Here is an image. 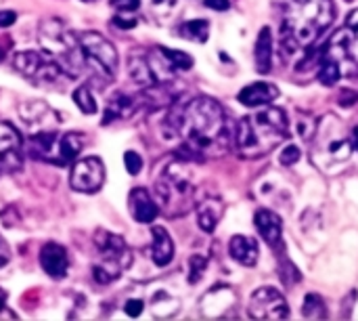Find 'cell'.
<instances>
[{
	"mask_svg": "<svg viewBox=\"0 0 358 321\" xmlns=\"http://www.w3.org/2000/svg\"><path fill=\"white\" fill-rule=\"evenodd\" d=\"M172 135L180 137L195 153H222L233 141V130L222 105L212 97H195L174 109L166 120Z\"/></svg>",
	"mask_w": 358,
	"mask_h": 321,
	"instance_id": "1",
	"label": "cell"
},
{
	"mask_svg": "<svg viewBox=\"0 0 358 321\" xmlns=\"http://www.w3.org/2000/svg\"><path fill=\"white\" fill-rule=\"evenodd\" d=\"M331 0H281V40L285 50L313 46L334 23Z\"/></svg>",
	"mask_w": 358,
	"mask_h": 321,
	"instance_id": "2",
	"label": "cell"
},
{
	"mask_svg": "<svg viewBox=\"0 0 358 321\" xmlns=\"http://www.w3.org/2000/svg\"><path fill=\"white\" fill-rule=\"evenodd\" d=\"M289 135V120L281 107H264L239 120L233 130V143L239 156L248 160L262 158L281 145Z\"/></svg>",
	"mask_w": 358,
	"mask_h": 321,
	"instance_id": "3",
	"label": "cell"
},
{
	"mask_svg": "<svg viewBox=\"0 0 358 321\" xmlns=\"http://www.w3.org/2000/svg\"><path fill=\"white\" fill-rule=\"evenodd\" d=\"M352 76H358V8L348 15L346 25L329 38L319 61V78L327 86Z\"/></svg>",
	"mask_w": 358,
	"mask_h": 321,
	"instance_id": "4",
	"label": "cell"
},
{
	"mask_svg": "<svg viewBox=\"0 0 358 321\" xmlns=\"http://www.w3.org/2000/svg\"><path fill=\"white\" fill-rule=\"evenodd\" d=\"M308 143L315 166L325 175L338 172L352 158L355 151L352 137L346 132L342 120L334 114H327L317 122Z\"/></svg>",
	"mask_w": 358,
	"mask_h": 321,
	"instance_id": "5",
	"label": "cell"
},
{
	"mask_svg": "<svg viewBox=\"0 0 358 321\" xmlns=\"http://www.w3.org/2000/svg\"><path fill=\"white\" fill-rule=\"evenodd\" d=\"M155 196L168 217L187 214L195 204V172L191 164L185 160L168 162L155 181Z\"/></svg>",
	"mask_w": 358,
	"mask_h": 321,
	"instance_id": "6",
	"label": "cell"
},
{
	"mask_svg": "<svg viewBox=\"0 0 358 321\" xmlns=\"http://www.w3.org/2000/svg\"><path fill=\"white\" fill-rule=\"evenodd\" d=\"M38 38L52 59L61 63V67L69 74V78H78L82 69L86 67V59L78 40V34H73L61 19H44L38 27Z\"/></svg>",
	"mask_w": 358,
	"mask_h": 321,
	"instance_id": "7",
	"label": "cell"
},
{
	"mask_svg": "<svg viewBox=\"0 0 358 321\" xmlns=\"http://www.w3.org/2000/svg\"><path fill=\"white\" fill-rule=\"evenodd\" d=\"M94 248L101 254V263L92 267V275L96 284L107 286L115 282L122 275V271L130 265V252L124 238L105 229L94 231Z\"/></svg>",
	"mask_w": 358,
	"mask_h": 321,
	"instance_id": "8",
	"label": "cell"
},
{
	"mask_svg": "<svg viewBox=\"0 0 358 321\" xmlns=\"http://www.w3.org/2000/svg\"><path fill=\"white\" fill-rule=\"evenodd\" d=\"M13 67L31 84L36 86H48V88H61L69 78L67 71L61 67L57 59H52L48 53L38 50H21L13 57Z\"/></svg>",
	"mask_w": 358,
	"mask_h": 321,
	"instance_id": "9",
	"label": "cell"
},
{
	"mask_svg": "<svg viewBox=\"0 0 358 321\" xmlns=\"http://www.w3.org/2000/svg\"><path fill=\"white\" fill-rule=\"evenodd\" d=\"M78 40L82 46L86 65H90L105 80H113L120 67V57H117L115 46L99 32H82L78 34Z\"/></svg>",
	"mask_w": 358,
	"mask_h": 321,
	"instance_id": "10",
	"label": "cell"
},
{
	"mask_svg": "<svg viewBox=\"0 0 358 321\" xmlns=\"http://www.w3.org/2000/svg\"><path fill=\"white\" fill-rule=\"evenodd\" d=\"M248 313L252 320L281 321L289 317V305L277 288L264 286L254 290V294L250 296Z\"/></svg>",
	"mask_w": 358,
	"mask_h": 321,
	"instance_id": "11",
	"label": "cell"
},
{
	"mask_svg": "<svg viewBox=\"0 0 358 321\" xmlns=\"http://www.w3.org/2000/svg\"><path fill=\"white\" fill-rule=\"evenodd\" d=\"M105 183V166L96 156H88L78 160L71 166L69 185L80 193H96Z\"/></svg>",
	"mask_w": 358,
	"mask_h": 321,
	"instance_id": "12",
	"label": "cell"
},
{
	"mask_svg": "<svg viewBox=\"0 0 358 321\" xmlns=\"http://www.w3.org/2000/svg\"><path fill=\"white\" fill-rule=\"evenodd\" d=\"M23 141L19 130L8 124L0 122V172H15L23 164Z\"/></svg>",
	"mask_w": 358,
	"mask_h": 321,
	"instance_id": "13",
	"label": "cell"
},
{
	"mask_svg": "<svg viewBox=\"0 0 358 321\" xmlns=\"http://www.w3.org/2000/svg\"><path fill=\"white\" fill-rule=\"evenodd\" d=\"M254 225L262 240L273 248V250H283V221L277 212L268 208H260L254 214Z\"/></svg>",
	"mask_w": 358,
	"mask_h": 321,
	"instance_id": "14",
	"label": "cell"
},
{
	"mask_svg": "<svg viewBox=\"0 0 358 321\" xmlns=\"http://www.w3.org/2000/svg\"><path fill=\"white\" fill-rule=\"evenodd\" d=\"M128 204H130V214L136 223L151 225L159 214V204L153 200V196L145 187H134L130 191Z\"/></svg>",
	"mask_w": 358,
	"mask_h": 321,
	"instance_id": "15",
	"label": "cell"
},
{
	"mask_svg": "<svg viewBox=\"0 0 358 321\" xmlns=\"http://www.w3.org/2000/svg\"><path fill=\"white\" fill-rule=\"evenodd\" d=\"M40 265L44 269L46 275H50L52 280H61L65 278L67 273V267H69V257H67V250L57 244V242H48L42 246L40 250Z\"/></svg>",
	"mask_w": 358,
	"mask_h": 321,
	"instance_id": "16",
	"label": "cell"
},
{
	"mask_svg": "<svg viewBox=\"0 0 358 321\" xmlns=\"http://www.w3.org/2000/svg\"><path fill=\"white\" fill-rule=\"evenodd\" d=\"M277 97H279V88L271 82H254L241 88V93L237 95L239 103H243L245 107H264L277 101Z\"/></svg>",
	"mask_w": 358,
	"mask_h": 321,
	"instance_id": "17",
	"label": "cell"
},
{
	"mask_svg": "<svg viewBox=\"0 0 358 321\" xmlns=\"http://www.w3.org/2000/svg\"><path fill=\"white\" fill-rule=\"evenodd\" d=\"M229 254L235 263L243 267H256L260 259V248L258 242L250 235H233L229 242Z\"/></svg>",
	"mask_w": 358,
	"mask_h": 321,
	"instance_id": "18",
	"label": "cell"
},
{
	"mask_svg": "<svg viewBox=\"0 0 358 321\" xmlns=\"http://www.w3.org/2000/svg\"><path fill=\"white\" fill-rule=\"evenodd\" d=\"M197 225L201 231L206 233H212L216 229V225L220 223L222 214H224V204L220 198H214V196H208L203 198L199 204H197Z\"/></svg>",
	"mask_w": 358,
	"mask_h": 321,
	"instance_id": "19",
	"label": "cell"
},
{
	"mask_svg": "<svg viewBox=\"0 0 358 321\" xmlns=\"http://www.w3.org/2000/svg\"><path fill=\"white\" fill-rule=\"evenodd\" d=\"M151 235H153V242H151V259L157 267H168L174 259V242L170 238V233L155 225L151 227Z\"/></svg>",
	"mask_w": 358,
	"mask_h": 321,
	"instance_id": "20",
	"label": "cell"
},
{
	"mask_svg": "<svg viewBox=\"0 0 358 321\" xmlns=\"http://www.w3.org/2000/svg\"><path fill=\"white\" fill-rule=\"evenodd\" d=\"M235 303V296L229 288H214L201 301V311L206 317H218L229 311Z\"/></svg>",
	"mask_w": 358,
	"mask_h": 321,
	"instance_id": "21",
	"label": "cell"
},
{
	"mask_svg": "<svg viewBox=\"0 0 358 321\" xmlns=\"http://www.w3.org/2000/svg\"><path fill=\"white\" fill-rule=\"evenodd\" d=\"M273 48H275V40H273V32L268 25H264L258 34L256 40V69L260 74H268L273 67Z\"/></svg>",
	"mask_w": 358,
	"mask_h": 321,
	"instance_id": "22",
	"label": "cell"
},
{
	"mask_svg": "<svg viewBox=\"0 0 358 321\" xmlns=\"http://www.w3.org/2000/svg\"><path fill=\"white\" fill-rule=\"evenodd\" d=\"M134 111H136V101L132 97H128L126 93H115L105 107L103 124H109L111 120H124V118L132 116Z\"/></svg>",
	"mask_w": 358,
	"mask_h": 321,
	"instance_id": "23",
	"label": "cell"
},
{
	"mask_svg": "<svg viewBox=\"0 0 358 321\" xmlns=\"http://www.w3.org/2000/svg\"><path fill=\"white\" fill-rule=\"evenodd\" d=\"M128 71H130V78L145 86V88H153L155 82H153V74H151V67H149V61H147V55H132L130 61H128Z\"/></svg>",
	"mask_w": 358,
	"mask_h": 321,
	"instance_id": "24",
	"label": "cell"
},
{
	"mask_svg": "<svg viewBox=\"0 0 358 321\" xmlns=\"http://www.w3.org/2000/svg\"><path fill=\"white\" fill-rule=\"evenodd\" d=\"M84 141L86 139L80 132H67V135L61 137V141H59V156L63 158V164L65 162H73L82 153Z\"/></svg>",
	"mask_w": 358,
	"mask_h": 321,
	"instance_id": "25",
	"label": "cell"
},
{
	"mask_svg": "<svg viewBox=\"0 0 358 321\" xmlns=\"http://www.w3.org/2000/svg\"><path fill=\"white\" fill-rule=\"evenodd\" d=\"M19 114L21 118L27 122V124H38L42 126L44 118H52V109L44 103V101H29V103H23L19 107Z\"/></svg>",
	"mask_w": 358,
	"mask_h": 321,
	"instance_id": "26",
	"label": "cell"
},
{
	"mask_svg": "<svg viewBox=\"0 0 358 321\" xmlns=\"http://www.w3.org/2000/svg\"><path fill=\"white\" fill-rule=\"evenodd\" d=\"M178 34L182 38L191 40V42H201L203 44L208 40V36H210V23L206 19H193V21L182 23Z\"/></svg>",
	"mask_w": 358,
	"mask_h": 321,
	"instance_id": "27",
	"label": "cell"
},
{
	"mask_svg": "<svg viewBox=\"0 0 358 321\" xmlns=\"http://www.w3.org/2000/svg\"><path fill=\"white\" fill-rule=\"evenodd\" d=\"M149 15L157 21H168L174 13H176V4L178 0H143Z\"/></svg>",
	"mask_w": 358,
	"mask_h": 321,
	"instance_id": "28",
	"label": "cell"
},
{
	"mask_svg": "<svg viewBox=\"0 0 358 321\" xmlns=\"http://www.w3.org/2000/svg\"><path fill=\"white\" fill-rule=\"evenodd\" d=\"M302 315H304L306 320H325L329 313H327V305H325V301H323L319 294L310 292V294L304 299Z\"/></svg>",
	"mask_w": 358,
	"mask_h": 321,
	"instance_id": "29",
	"label": "cell"
},
{
	"mask_svg": "<svg viewBox=\"0 0 358 321\" xmlns=\"http://www.w3.org/2000/svg\"><path fill=\"white\" fill-rule=\"evenodd\" d=\"M178 299H172L170 294H157L153 301H151V309L157 317H172L178 313Z\"/></svg>",
	"mask_w": 358,
	"mask_h": 321,
	"instance_id": "30",
	"label": "cell"
},
{
	"mask_svg": "<svg viewBox=\"0 0 358 321\" xmlns=\"http://www.w3.org/2000/svg\"><path fill=\"white\" fill-rule=\"evenodd\" d=\"M73 103L80 107V111L82 114H86V116H92V114H96V101H94V95H92V90L84 84V86H80V88H76L73 90Z\"/></svg>",
	"mask_w": 358,
	"mask_h": 321,
	"instance_id": "31",
	"label": "cell"
},
{
	"mask_svg": "<svg viewBox=\"0 0 358 321\" xmlns=\"http://www.w3.org/2000/svg\"><path fill=\"white\" fill-rule=\"evenodd\" d=\"M164 57L170 61V65L176 69V71H187L193 67V57L185 50H176V48H166V46H159Z\"/></svg>",
	"mask_w": 358,
	"mask_h": 321,
	"instance_id": "32",
	"label": "cell"
},
{
	"mask_svg": "<svg viewBox=\"0 0 358 321\" xmlns=\"http://www.w3.org/2000/svg\"><path fill=\"white\" fill-rule=\"evenodd\" d=\"M208 267V259L201 254H193L189 259V284H197Z\"/></svg>",
	"mask_w": 358,
	"mask_h": 321,
	"instance_id": "33",
	"label": "cell"
},
{
	"mask_svg": "<svg viewBox=\"0 0 358 321\" xmlns=\"http://www.w3.org/2000/svg\"><path fill=\"white\" fill-rule=\"evenodd\" d=\"M124 166L128 170V175H138L143 170V158L136 151H126L124 153Z\"/></svg>",
	"mask_w": 358,
	"mask_h": 321,
	"instance_id": "34",
	"label": "cell"
},
{
	"mask_svg": "<svg viewBox=\"0 0 358 321\" xmlns=\"http://www.w3.org/2000/svg\"><path fill=\"white\" fill-rule=\"evenodd\" d=\"M300 156H302V151H300V147H298V145H287V147L281 151L279 162H281L283 166H294V164H298Z\"/></svg>",
	"mask_w": 358,
	"mask_h": 321,
	"instance_id": "35",
	"label": "cell"
},
{
	"mask_svg": "<svg viewBox=\"0 0 358 321\" xmlns=\"http://www.w3.org/2000/svg\"><path fill=\"white\" fill-rule=\"evenodd\" d=\"M141 2L143 0H111L109 4L117 11V13H124V15H132L141 8Z\"/></svg>",
	"mask_w": 358,
	"mask_h": 321,
	"instance_id": "36",
	"label": "cell"
},
{
	"mask_svg": "<svg viewBox=\"0 0 358 321\" xmlns=\"http://www.w3.org/2000/svg\"><path fill=\"white\" fill-rule=\"evenodd\" d=\"M143 307H145V303L141 299H130V301H126L124 311H126L128 317H138L143 313Z\"/></svg>",
	"mask_w": 358,
	"mask_h": 321,
	"instance_id": "37",
	"label": "cell"
},
{
	"mask_svg": "<svg viewBox=\"0 0 358 321\" xmlns=\"http://www.w3.org/2000/svg\"><path fill=\"white\" fill-rule=\"evenodd\" d=\"M113 25L122 27V29H132L138 25V21H136V17H126L124 13H120L117 17H113Z\"/></svg>",
	"mask_w": 358,
	"mask_h": 321,
	"instance_id": "38",
	"label": "cell"
},
{
	"mask_svg": "<svg viewBox=\"0 0 358 321\" xmlns=\"http://www.w3.org/2000/svg\"><path fill=\"white\" fill-rule=\"evenodd\" d=\"M17 21V13L15 11H0V27H8Z\"/></svg>",
	"mask_w": 358,
	"mask_h": 321,
	"instance_id": "39",
	"label": "cell"
},
{
	"mask_svg": "<svg viewBox=\"0 0 358 321\" xmlns=\"http://www.w3.org/2000/svg\"><path fill=\"white\" fill-rule=\"evenodd\" d=\"M203 2H206V6H210L214 11H229V6H231V0H203Z\"/></svg>",
	"mask_w": 358,
	"mask_h": 321,
	"instance_id": "40",
	"label": "cell"
},
{
	"mask_svg": "<svg viewBox=\"0 0 358 321\" xmlns=\"http://www.w3.org/2000/svg\"><path fill=\"white\" fill-rule=\"evenodd\" d=\"M10 261V252H8V246L0 240V267H4L6 263Z\"/></svg>",
	"mask_w": 358,
	"mask_h": 321,
	"instance_id": "41",
	"label": "cell"
},
{
	"mask_svg": "<svg viewBox=\"0 0 358 321\" xmlns=\"http://www.w3.org/2000/svg\"><path fill=\"white\" fill-rule=\"evenodd\" d=\"M4 301H6V294H2V290H0V311L4 309Z\"/></svg>",
	"mask_w": 358,
	"mask_h": 321,
	"instance_id": "42",
	"label": "cell"
},
{
	"mask_svg": "<svg viewBox=\"0 0 358 321\" xmlns=\"http://www.w3.org/2000/svg\"><path fill=\"white\" fill-rule=\"evenodd\" d=\"M2 59H4V48L0 46V61H2Z\"/></svg>",
	"mask_w": 358,
	"mask_h": 321,
	"instance_id": "43",
	"label": "cell"
},
{
	"mask_svg": "<svg viewBox=\"0 0 358 321\" xmlns=\"http://www.w3.org/2000/svg\"><path fill=\"white\" fill-rule=\"evenodd\" d=\"M82 2H94V0H82Z\"/></svg>",
	"mask_w": 358,
	"mask_h": 321,
	"instance_id": "44",
	"label": "cell"
}]
</instances>
